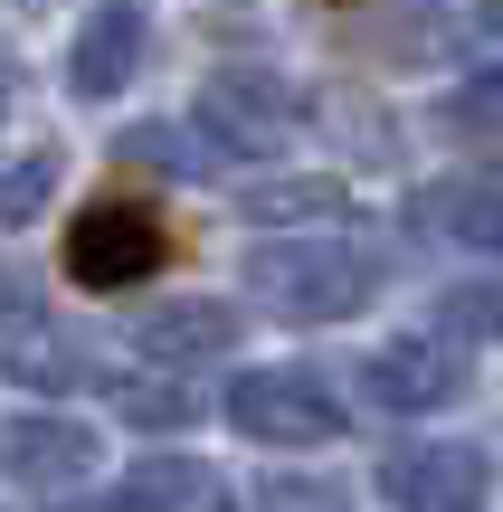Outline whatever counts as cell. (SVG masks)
Listing matches in <instances>:
<instances>
[{
	"instance_id": "3957f363",
	"label": "cell",
	"mask_w": 503,
	"mask_h": 512,
	"mask_svg": "<svg viewBox=\"0 0 503 512\" xmlns=\"http://www.w3.org/2000/svg\"><path fill=\"white\" fill-rule=\"evenodd\" d=\"M295 86L266 67H228L200 86V105H190V133H200L209 152H285V133H295Z\"/></svg>"
},
{
	"instance_id": "ffe728a7",
	"label": "cell",
	"mask_w": 503,
	"mask_h": 512,
	"mask_svg": "<svg viewBox=\"0 0 503 512\" xmlns=\"http://www.w3.org/2000/svg\"><path fill=\"white\" fill-rule=\"evenodd\" d=\"M466 57H475V76H503V10L466 19Z\"/></svg>"
},
{
	"instance_id": "7c38bea8",
	"label": "cell",
	"mask_w": 503,
	"mask_h": 512,
	"mask_svg": "<svg viewBox=\"0 0 503 512\" xmlns=\"http://www.w3.org/2000/svg\"><path fill=\"white\" fill-rule=\"evenodd\" d=\"M0 370H10L19 389H95V380H105V370H95V351H76L57 323H10Z\"/></svg>"
},
{
	"instance_id": "ac0fdd59",
	"label": "cell",
	"mask_w": 503,
	"mask_h": 512,
	"mask_svg": "<svg viewBox=\"0 0 503 512\" xmlns=\"http://www.w3.org/2000/svg\"><path fill=\"white\" fill-rule=\"evenodd\" d=\"M447 332H475V342H503V285H447Z\"/></svg>"
},
{
	"instance_id": "6da1fadb",
	"label": "cell",
	"mask_w": 503,
	"mask_h": 512,
	"mask_svg": "<svg viewBox=\"0 0 503 512\" xmlns=\"http://www.w3.org/2000/svg\"><path fill=\"white\" fill-rule=\"evenodd\" d=\"M247 294L266 313H285V323H352L380 294V266L342 228H304V238H276L247 256Z\"/></svg>"
},
{
	"instance_id": "9a60e30c",
	"label": "cell",
	"mask_w": 503,
	"mask_h": 512,
	"mask_svg": "<svg viewBox=\"0 0 503 512\" xmlns=\"http://www.w3.org/2000/svg\"><path fill=\"white\" fill-rule=\"evenodd\" d=\"M114 152H124V162H143V171H181V181H200V171H209V143H200L190 124H133Z\"/></svg>"
},
{
	"instance_id": "9c48e42d",
	"label": "cell",
	"mask_w": 503,
	"mask_h": 512,
	"mask_svg": "<svg viewBox=\"0 0 503 512\" xmlns=\"http://www.w3.org/2000/svg\"><path fill=\"white\" fill-rule=\"evenodd\" d=\"M133 342H143L152 361H219V351H238V304H219V294L152 304L143 323H133Z\"/></svg>"
},
{
	"instance_id": "2e32d148",
	"label": "cell",
	"mask_w": 503,
	"mask_h": 512,
	"mask_svg": "<svg viewBox=\"0 0 503 512\" xmlns=\"http://www.w3.org/2000/svg\"><path fill=\"white\" fill-rule=\"evenodd\" d=\"M57 190V152H0V228L38 219Z\"/></svg>"
},
{
	"instance_id": "5b68a950",
	"label": "cell",
	"mask_w": 503,
	"mask_h": 512,
	"mask_svg": "<svg viewBox=\"0 0 503 512\" xmlns=\"http://www.w3.org/2000/svg\"><path fill=\"white\" fill-rule=\"evenodd\" d=\"M361 389H371L390 418H428V408H456L466 399V351L437 342V332H399L361 361Z\"/></svg>"
},
{
	"instance_id": "7a4b0ae2",
	"label": "cell",
	"mask_w": 503,
	"mask_h": 512,
	"mask_svg": "<svg viewBox=\"0 0 503 512\" xmlns=\"http://www.w3.org/2000/svg\"><path fill=\"white\" fill-rule=\"evenodd\" d=\"M228 427L257 437V446H333L342 437V399L314 370L276 361V370H247V380L228 389Z\"/></svg>"
},
{
	"instance_id": "8992f818",
	"label": "cell",
	"mask_w": 503,
	"mask_h": 512,
	"mask_svg": "<svg viewBox=\"0 0 503 512\" xmlns=\"http://www.w3.org/2000/svg\"><path fill=\"white\" fill-rule=\"evenodd\" d=\"M0 475L38 484V494L86 484L95 475V427L86 418H48V408H19V418H0Z\"/></svg>"
},
{
	"instance_id": "5bb4252c",
	"label": "cell",
	"mask_w": 503,
	"mask_h": 512,
	"mask_svg": "<svg viewBox=\"0 0 503 512\" xmlns=\"http://www.w3.org/2000/svg\"><path fill=\"white\" fill-rule=\"evenodd\" d=\"M437 124H447L456 143H475V152H503V76H466V86L437 105Z\"/></svg>"
},
{
	"instance_id": "4fadbf2b",
	"label": "cell",
	"mask_w": 503,
	"mask_h": 512,
	"mask_svg": "<svg viewBox=\"0 0 503 512\" xmlns=\"http://www.w3.org/2000/svg\"><path fill=\"white\" fill-rule=\"evenodd\" d=\"M247 219L257 228H333V219H352V190L342 181H266V190H247Z\"/></svg>"
},
{
	"instance_id": "44dd1931",
	"label": "cell",
	"mask_w": 503,
	"mask_h": 512,
	"mask_svg": "<svg viewBox=\"0 0 503 512\" xmlns=\"http://www.w3.org/2000/svg\"><path fill=\"white\" fill-rule=\"evenodd\" d=\"M19 105V76H10V57H0V114H10Z\"/></svg>"
},
{
	"instance_id": "d6986e66",
	"label": "cell",
	"mask_w": 503,
	"mask_h": 512,
	"mask_svg": "<svg viewBox=\"0 0 503 512\" xmlns=\"http://www.w3.org/2000/svg\"><path fill=\"white\" fill-rule=\"evenodd\" d=\"M257 512H352V494L323 475H276V484H257Z\"/></svg>"
},
{
	"instance_id": "30bf717a",
	"label": "cell",
	"mask_w": 503,
	"mask_h": 512,
	"mask_svg": "<svg viewBox=\"0 0 503 512\" xmlns=\"http://www.w3.org/2000/svg\"><path fill=\"white\" fill-rule=\"evenodd\" d=\"M418 219L437 238L475 247V256H503V171H456V181H428L418 190Z\"/></svg>"
},
{
	"instance_id": "ba28073f",
	"label": "cell",
	"mask_w": 503,
	"mask_h": 512,
	"mask_svg": "<svg viewBox=\"0 0 503 512\" xmlns=\"http://www.w3.org/2000/svg\"><path fill=\"white\" fill-rule=\"evenodd\" d=\"M143 48H152V29H143V10L133 0H105V10L76 29V48H67V86L86 95H124L133 76H143Z\"/></svg>"
},
{
	"instance_id": "277c9868",
	"label": "cell",
	"mask_w": 503,
	"mask_h": 512,
	"mask_svg": "<svg viewBox=\"0 0 503 512\" xmlns=\"http://www.w3.org/2000/svg\"><path fill=\"white\" fill-rule=\"evenodd\" d=\"M162 256H171V228L152 219V209H133V200H95L86 219L67 228V275L95 285V294H124V285H143V275H162Z\"/></svg>"
},
{
	"instance_id": "8fae6325",
	"label": "cell",
	"mask_w": 503,
	"mask_h": 512,
	"mask_svg": "<svg viewBox=\"0 0 503 512\" xmlns=\"http://www.w3.org/2000/svg\"><path fill=\"white\" fill-rule=\"evenodd\" d=\"M114 503H124V512H238V503H228V484L209 475L200 456H143Z\"/></svg>"
},
{
	"instance_id": "e0dca14e",
	"label": "cell",
	"mask_w": 503,
	"mask_h": 512,
	"mask_svg": "<svg viewBox=\"0 0 503 512\" xmlns=\"http://www.w3.org/2000/svg\"><path fill=\"white\" fill-rule=\"evenodd\" d=\"M114 408H124L133 427H152V437H181V427L200 418V399H190L181 380H124V389H114Z\"/></svg>"
},
{
	"instance_id": "52a82bcc",
	"label": "cell",
	"mask_w": 503,
	"mask_h": 512,
	"mask_svg": "<svg viewBox=\"0 0 503 512\" xmlns=\"http://www.w3.org/2000/svg\"><path fill=\"white\" fill-rule=\"evenodd\" d=\"M380 494L399 512H475L485 503V456L475 446H399L380 465Z\"/></svg>"
}]
</instances>
